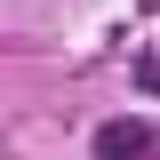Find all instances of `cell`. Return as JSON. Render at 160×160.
Segmentation results:
<instances>
[{
    "mask_svg": "<svg viewBox=\"0 0 160 160\" xmlns=\"http://www.w3.org/2000/svg\"><path fill=\"white\" fill-rule=\"evenodd\" d=\"M144 144H152L144 120H104V128H96V152H104V160H136Z\"/></svg>",
    "mask_w": 160,
    "mask_h": 160,
    "instance_id": "obj_1",
    "label": "cell"
},
{
    "mask_svg": "<svg viewBox=\"0 0 160 160\" xmlns=\"http://www.w3.org/2000/svg\"><path fill=\"white\" fill-rule=\"evenodd\" d=\"M136 80H144V88L160 96V56H144V64H136Z\"/></svg>",
    "mask_w": 160,
    "mask_h": 160,
    "instance_id": "obj_2",
    "label": "cell"
}]
</instances>
